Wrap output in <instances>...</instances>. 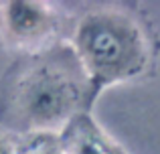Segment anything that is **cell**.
<instances>
[{
    "instance_id": "7a4b0ae2",
    "label": "cell",
    "mask_w": 160,
    "mask_h": 154,
    "mask_svg": "<svg viewBox=\"0 0 160 154\" xmlns=\"http://www.w3.org/2000/svg\"><path fill=\"white\" fill-rule=\"evenodd\" d=\"M81 99L83 85L71 65L63 59H43L18 75L8 114L20 132L57 134L71 126Z\"/></svg>"
},
{
    "instance_id": "8992f818",
    "label": "cell",
    "mask_w": 160,
    "mask_h": 154,
    "mask_svg": "<svg viewBox=\"0 0 160 154\" xmlns=\"http://www.w3.org/2000/svg\"><path fill=\"white\" fill-rule=\"evenodd\" d=\"M32 154H65L61 148H41V150L32 152Z\"/></svg>"
},
{
    "instance_id": "6da1fadb",
    "label": "cell",
    "mask_w": 160,
    "mask_h": 154,
    "mask_svg": "<svg viewBox=\"0 0 160 154\" xmlns=\"http://www.w3.org/2000/svg\"><path fill=\"white\" fill-rule=\"evenodd\" d=\"M71 49L83 77L95 89L134 77L148 57L138 24L116 10L87 12L73 31Z\"/></svg>"
},
{
    "instance_id": "3957f363",
    "label": "cell",
    "mask_w": 160,
    "mask_h": 154,
    "mask_svg": "<svg viewBox=\"0 0 160 154\" xmlns=\"http://www.w3.org/2000/svg\"><path fill=\"white\" fill-rule=\"evenodd\" d=\"M0 31L8 43L35 51L53 39L57 12L41 0H8L0 4Z\"/></svg>"
},
{
    "instance_id": "5b68a950",
    "label": "cell",
    "mask_w": 160,
    "mask_h": 154,
    "mask_svg": "<svg viewBox=\"0 0 160 154\" xmlns=\"http://www.w3.org/2000/svg\"><path fill=\"white\" fill-rule=\"evenodd\" d=\"M0 154H16V146L6 134L0 132Z\"/></svg>"
},
{
    "instance_id": "277c9868",
    "label": "cell",
    "mask_w": 160,
    "mask_h": 154,
    "mask_svg": "<svg viewBox=\"0 0 160 154\" xmlns=\"http://www.w3.org/2000/svg\"><path fill=\"white\" fill-rule=\"evenodd\" d=\"M61 150L65 154H109L106 144L89 132H73L67 146Z\"/></svg>"
}]
</instances>
